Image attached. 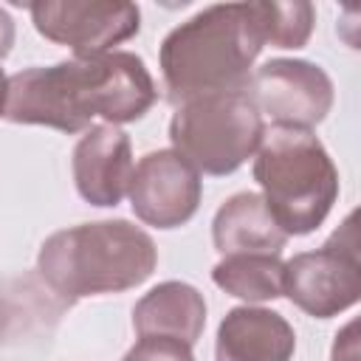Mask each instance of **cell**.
<instances>
[{"label":"cell","instance_id":"cell-1","mask_svg":"<svg viewBox=\"0 0 361 361\" xmlns=\"http://www.w3.org/2000/svg\"><path fill=\"white\" fill-rule=\"evenodd\" d=\"M155 99L158 90L141 56L104 51L48 68L34 65L8 76L3 118L82 133L90 130L96 118L113 127L138 121Z\"/></svg>","mask_w":361,"mask_h":361},{"label":"cell","instance_id":"cell-2","mask_svg":"<svg viewBox=\"0 0 361 361\" xmlns=\"http://www.w3.org/2000/svg\"><path fill=\"white\" fill-rule=\"evenodd\" d=\"M265 37L254 3H214L175 25L158 51L172 104L206 93L245 90Z\"/></svg>","mask_w":361,"mask_h":361},{"label":"cell","instance_id":"cell-3","mask_svg":"<svg viewBox=\"0 0 361 361\" xmlns=\"http://www.w3.org/2000/svg\"><path fill=\"white\" fill-rule=\"evenodd\" d=\"M158 248L130 220H96L54 231L37 254L45 285L68 305L85 296L121 293L152 276Z\"/></svg>","mask_w":361,"mask_h":361},{"label":"cell","instance_id":"cell-4","mask_svg":"<svg viewBox=\"0 0 361 361\" xmlns=\"http://www.w3.org/2000/svg\"><path fill=\"white\" fill-rule=\"evenodd\" d=\"M254 180L288 237L316 231L338 197V169L310 130H265L254 158Z\"/></svg>","mask_w":361,"mask_h":361},{"label":"cell","instance_id":"cell-5","mask_svg":"<svg viewBox=\"0 0 361 361\" xmlns=\"http://www.w3.org/2000/svg\"><path fill=\"white\" fill-rule=\"evenodd\" d=\"M265 121L245 90L195 96L172 113V149L203 175H231L257 155Z\"/></svg>","mask_w":361,"mask_h":361},{"label":"cell","instance_id":"cell-6","mask_svg":"<svg viewBox=\"0 0 361 361\" xmlns=\"http://www.w3.org/2000/svg\"><path fill=\"white\" fill-rule=\"evenodd\" d=\"M355 214L316 251H302L285 262L282 296L313 319H330L353 307L361 296V262Z\"/></svg>","mask_w":361,"mask_h":361},{"label":"cell","instance_id":"cell-7","mask_svg":"<svg viewBox=\"0 0 361 361\" xmlns=\"http://www.w3.org/2000/svg\"><path fill=\"white\" fill-rule=\"evenodd\" d=\"M245 96L274 127L310 130L322 124L333 107L336 90L324 68L307 59H268L254 68Z\"/></svg>","mask_w":361,"mask_h":361},{"label":"cell","instance_id":"cell-8","mask_svg":"<svg viewBox=\"0 0 361 361\" xmlns=\"http://www.w3.org/2000/svg\"><path fill=\"white\" fill-rule=\"evenodd\" d=\"M34 28L71 48L76 56L104 54L113 45L133 39L141 28V11L135 3L113 0H45L28 6Z\"/></svg>","mask_w":361,"mask_h":361},{"label":"cell","instance_id":"cell-9","mask_svg":"<svg viewBox=\"0 0 361 361\" xmlns=\"http://www.w3.org/2000/svg\"><path fill=\"white\" fill-rule=\"evenodd\" d=\"M200 172L175 149L147 152L130 178V206L135 217L155 228H178L189 223L200 206Z\"/></svg>","mask_w":361,"mask_h":361},{"label":"cell","instance_id":"cell-10","mask_svg":"<svg viewBox=\"0 0 361 361\" xmlns=\"http://www.w3.org/2000/svg\"><path fill=\"white\" fill-rule=\"evenodd\" d=\"M71 169L82 200L102 209L118 206L135 169L130 135L113 124H93L76 141Z\"/></svg>","mask_w":361,"mask_h":361},{"label":"cell","instance_id":"cell-11","mask_svg":"<svg viewBox=\"0 0 361 361\" xmlns=\"http://www.w3.org/2000/svg\"><path fill=\"white\" fill-rule=\"evenodd\" d=\"M296 333L276 310L240 305L231 307L214 338V361H290Z\"/></svg>","mask_w":361,"mask_h":361},{"label":"cell","instance_id":"cell-12","mask_svg":"<svg viewBox=\"0 0 361 361\" xmlns=\"http://www.w3.org/2000/svg\"><path fill=\"white\" fill-rule=\"evenodd\" d=\"M133 327L138 338L166 336L192 347L206 327V299L189 282H161L135 302Z\"/></svg>","mask_w":361,"mask_h":361},{"label":"cell","instance_id":"cell-13","mask_svg":"<svg viewBox=\"0 0 361 361\" xmlns=\"http://www.w3.org/2000/svg\"><path fill=\"white\" fill-rule=\"evenodd\" d=\"M212 243L223 257L279 254L288 243V234L268 212L262 195L237 192L217 209L212 220Z\"/></svg>","mask_w":361,"mask_h":361},{"label":"cell","instance_id":"cell-14","mask_svg":"<svg viewBox=\"0 0 361 361\" xmlns=\"http://www.w3.org/2000/svg\"><path fill=\"white\" fill-rule=\"evenodd\" d=\"M285 262L279 254H231L212 268V282L243 302H274L282 296Z\"/></svg>","mask_w":361,"mask_h":361},{"label":"cell","instance_id":"cell-15","mask_svg":"<svg viewBox=\"0 0 361 361\" xmlns=\"http://www.w3.org/2000/svg\"><path fill=\"white\" fill-rule=\"evenodd\" d=\"M257 17H259V28L265 42H271L274 48H305L313 25H316V8L305 0H293V3H254Z\"/></svg>","mask_w":361,"mask_h":361},{"label":"cell","instance_id":"cell-16","mask_svg":"<svg viewBox=\"0 0 361 361\" xmlns=\"http://www.w3.org/2000/svg\"><path fill=\"white\" fill-rule=\"evenodd\" d=\"M121 361H195V355H192V347L178 338L144 336L127 350Z\"/></svg>","mask_w":361,"mask_h":361},{"label":"cell","instance_id":"cell-17","mask_svg":"<svg viewBox=\"0 0 361 361\" xmlns=\"http://www.w3.org/2000/svg\"><path fill=\"white\" fill-rule=\"evenodd\" d=\"M330 361H361V341H358V322L355 319L336 333Z\"/></svg>","mask_w":361,"mask_h":361},{"label":"cell","instance_id":"cell-18","mask_svg":"<svg viewBox=\"0 0 361 361\" xmlns=\"http://www.w3.org/2000/svg\"><path fill=\"white\" fill-rule=\"evenodd\" d=\"M11 45H14V20L6 8H0V59L8 56Z\"/></svg>","mask_w":361,"mask_h":361},{"label":"cell","instance_id":"cell-19","mask_svg":"<svg viewBox=\"0 0 361 361\" xmlns=\"http://www.w3.org/2000/svg\"><path fill=\"white\" fill-rule=\"evenodd\" d=\"M6 87H8V76L0 68V116H3V107H6Z\"/></svg>","mask_w":361,"mask_h":361}]
</instances>
